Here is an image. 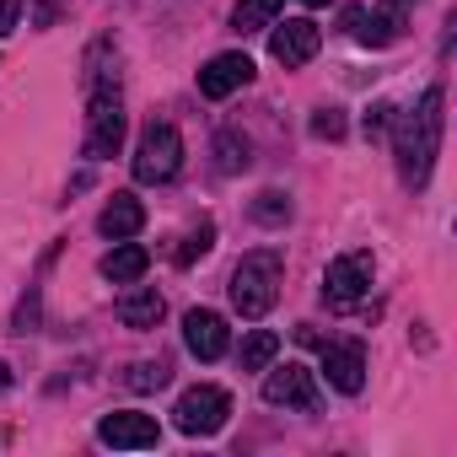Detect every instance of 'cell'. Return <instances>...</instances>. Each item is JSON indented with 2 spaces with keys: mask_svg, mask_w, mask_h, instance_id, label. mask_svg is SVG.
<instances>
[{
  "mask_svg": "<svg viewBox=\"0 0 457 457\" xmlns=\"http://www.w3.org/2000/svg\"><path fill=\"white\" fill-rule=\"evenodd\" d=\"M446 92L441 87H430L409 113H393V156H398V172H403V183H414V188H425V178H430V167H436V156H441V124H446Z\"/></svg>",
  "mask_w": 457,
  "mask_h": 457,
  "instance_id": "cell-1",
  "label": "cell"
},
{
  "mask_svg": "<svg viewBox=\"0 0 457 457\" xmlns=\"http://www.w3.org/2000/svg\"><path fill=\"white\" fill-rule=\"evenodd\" d=\"M280 280H286V259L275 253V248H253V253H243L237 259V270H232V307L248 318V323H259L270 307H275V296H280Z\"/></svg>",
  "mask_w": 457,
  "mask_h": 457,
  "instance_id": "cell-2",
  "label": "cell"
},
{
  "mask_svg": "<svg viewBox=\"0 0 457 457\" xmlns=\"http://www.w3.org/2000/svg\"><path fill=\"white\" fill-rule=\"evenodd\" d=\"M409 6H414V0H377L371 12L350 6V12H345V28H350L355 44H366V49H387V44L403 38V28H409Z\"/></svg>",
  "mask_w": 457,
  "mask_h": 457,
  "instance_id": "cell-3",
  "label": "cell"
},
{
  "mask_svg": "<svg viewBox=\"0 0 457 457\" xmlns=\"http://www.w3.org/2000/svg\"><path fill=\"white\" fill-rule=\"evenodd\" d=\"M371 275H377V259H371L366 248L339 253V259L328 264V275H323V302H328L334 312H350V307L371 291Z\"/></svg>",
  "mask_w": 457,
  "mask_h": 457,
  "instance_id": "cell-4",
  "label": "cell"
},
{
  "mask_svg": "<svg viewBox=\"0 0 457 457\" xmlns=\"http://www.w3.org/2000/svg\"><path fill=\"white\" fill-rule=\"evenodd\" d=\"M226 414H232V393L215 387V382H199V387H188V393L178 398L172 425H178L183 436H215V430L226 425Z\"/></svg>",
  "mask_w": 457,
  "mask_h": 457,
  "instance_id": "cell-5",
  "label": "cell"
},
{
  "mask_svg": "<svg viewBox=\"0 0 457 457\" xmlns=\"http://www.w3.org/2000/svg\"><path fill=\"white\" fill-rule=\"evenodd\" d=\"M183 167V135L172 124H151L135 145V183H167Z\"/></svg>",
  "mask_w": 457,
  "mask_h": 457,
  "instance_id": "cell-6",
  "label": "cell"
},
{
  "mask_svg": "<svg viewBox=\"0 0 457 457\" xmlns=\"http://www.w3.org/2000/svg\"><path fill=\"white\" fill-rule=\"evenodd\" d=\"M124 103L119 92H92V113H87V162H108L124 145Z\"/></svg>",
  "mask_w": 457,
  "mask_h": 457,
  "instance_id": "cell-7",
  "label": "cell"
},
{
  "mask_svg": "<svg viewBox=\"0 0 457 457\" xmlns=\"http://www.w3.org/2000/svg\"><path fill=\"white\" fill-rule=\"evenodd\" d=\"M270 377H264V403H275V409H318V377L302 366V361H286V366H264Z\"/></svg>",
  "mask_w": 457,
  "mask_h": 457,
  "instance_id": "cell-8",
  "label": "cell"
},
{
  "mask_svg": "<svg viewBox=\"0 0 457 457\" xmlns=\"http://www.w3.org/2000/svg\"><path fill=\"white\" fill-rule=\"evenodd\" d=\"M97 441L119 446V452H145V446L162 441V425L151 414H140V409H113V414L97 420Z\"/></svg>",
  "mask_w": 457,
  "mask_h": 457,
  "instance_id": "cell-9",
  "label": "cell"
},
{
  "mask_svg": "<svg viewBox=\"0 0 457 457\" xmlns=\"http://www.w3.org/2000/svg\"><path fill=\"white\" fill-rule=\"evenodd\" d=\"M270 28H275V38H270V54H275L286 71L307 65V60L323 49V28H318L312 17H286V22H270Z\"/></svg>",
  "mask_w": 457,
  "mask_h": 457,
  "instance_id": "cell-10",
  "label": "cell"
},
{
  "mask_svg": "<svg viewBox=\"0 0 457 457\" xmlns=\"http://www.w3.org/2000/svg\"><path fill=\"white\" fill-rule=\"evenodd\" d=\"M183 345H188V355H194V361H220L226 350H232V328H226V318H220V312L194 307V312L183 318Z\"/></svg>",
  "mask_w": 457,
  "mask_h": 457,
  "instance_id": "cell-11",
  "label": "cell"
},
{
  "mask_svg": "<svg viewBox=\"0 0 457 457\" xmlns=\"http://www.w3.org/2000/svg\"><path fill=\"white\" fill-rule=\"evenodd\" d=\"M323 377L339 393H361L366 387V345L361 339H328L323 345Z\"/></svg>",
  "mask_w": 457,
  "mask_h": 457,
  "instance_id": "cell-12",
  "label": "cell"
},
{
  "mask_svg": "<svg viewBox=\"0 0 457 457\" xmlns=\"http://www.w3.org/2000/svg\"><path fill=\"white\" fill-rule=\"evenodd\" d=\"M253 76H259V71H253V60H248V54H215V60L199 71V92H204L210 103H220V97L243 92Z\"/></svg>",
  "mask_w": 457,
  "mask_h": 457,
  "instance_id": "cell-13",
  "label": "cell"
},
{
  "mask_svg": "<svg viewBox=\"0 0 457 457\" xmlns=\"http://www.w3.org/2000/svg\"><path fill=\"white\" fill-rule=\"evenodd\" d=\"M145 226V204L135 199V194H113L108 204H103V215H97V232L108 237V243H124V237H135Z\"/></svg>",
  "mask_w": 457,
  "mask_h": 457,
  "instance_id": "cell-14",
  "label": "cell"
},
{
  "mask_svg": "<svg viewBox=\"0 0 457 457\" xmlns=\"http://www.w3.org/2000/svg\"><path fill=\"white\" fill-rule=\"evenodd\" d=\"M162 312H167V302H162V291L156 286H135V291H124L119 296V323L124 328H156L162 323Z\"/></svg>",
  "mask_w": 457,
  "mask_h": 457,
  "instance_id": "cell-15",
  "label": "cell"
},
{
  "mask_svg": "<svg viewBox=\"0 0 457 457\" xmlns=\"http://www.w3.org/2000/svg\"><path fill=\"white\" fill-rule=\"evenodd\" d=\"M145 270H151V253H145L140 243H129V237L113 243V253L103 259V280H113V286H135Z\"/></svg>",
  "mask_w": 457,
  "mask_h": 457,
  "instance_id": "cell-16",
  "label": "cell"
},
{
  "mask_svg": "<svg viewBox=\"0 0 457 457\" xmlns=\"http://www.w3.org/2000/svg\"><path fill=\"white\" fill-rule=\"evenodd\" d=\"M275 355H280V334H270V328H253V334L243 339V350H237V366H243V371H264Z\"/></svg>",
  "mask_w": 457,
  "mask_h": 457,
  "instance_id": "cell-17",
  "label": "cell"
},
{
  "mask_svg": "<svg viewBox=\"0 0 457 457\" xmlns=\"http://www.w3.org/2000/svg\"><path fill=\"white\" fill-rule=\"evenodd\" d=\"M286 0H237V12H232V28L237 33H264L275 17H280Z\"/></svg>",
  "mask_w": 457,
  "mask_h": 457,
  "instance_id": "cell-18",
  "label": "cell"
},
{
  "mask_svg": "<svg viewBox=\"0 0 457 457\" xmlns=\"http://www.w3.org/2000/svg\"><path fill=\"white\" fill-rule=\"evenodd\" d=\"M167 361H135L129 371H124V387L129 393H156V387H167Z\"/></svg>",
  "mask_w": 457,
  "mask_h": 457,
  "instance_id": "cell-19",
  "label": "cell"
},
{
  "mask_svg": "<svg viewBox=\"0 0 457 457\" xmlns=\"http://www.w3.org/2000/svg\"><path fill=\"white\" fill-rule=\"evenodd\" d=\"M210 248H215V220H199V226H194V232L183 237V248H178V264L188 270V264H194V259H204Z\"/></svg>",
  "mask_w": 457,
  "mask_h": 457,
  "instance_id": "cell-20",
  "label": "cell"
},
{
  "mask_svg": "<svg viewBox=\"0 0 457 457\" xmlns=\"http://www.w3.org/2000/svg\"><path fill=\"white\" fill-rule=\"evenodd\" d=\"M253 220H264V226H286V220H291V199H286L280 188L259 194V199H253Z\"/></svg>",
  "mask_w": 457,
  "mask_h": 457,
  "instance_id": "cell-21",
  "label": "cell"
},
{
  "mask_svg": "<svg viewBox=\"0 0 457 457\" xmlns=\"http://www.w3.org/2000/svg\"><path fill=\"white\" fill-rule=\"evenodd\" d=\"M215 156H220V172H243V167H248V140L226 129V135L215 140Z\"/></svg>",
  "mask_w": 457,
  "mask_h": 457,
  "instance_id": "cell-22",
  "label": "cell"
},
{
  "mask_svg": "<svg viewBox=\"0 0 457 457\" xmlns=\"http://www.w3.org/2000/svg\"><path fill=\"white\" fill-rule=\"evenodd\" d=\"M312 135H318V140H339V135H345V113H339V108H318V113H312Z\"/></svg>",
  "mask_w": 457,
  "mask_h": 457,
  "instance_id": "cell-23",
  "label": "cell"
},
{
  "mask_svg": "<svg viewBox=\"0 0 457 457\" xmlns=\"http://www.w3.org/2000/svg\"><path fill=\"white\" fill-rule=\"evenodd\" d=\"M387 124H393V103H371V108H366V119H361V129H366V140H377V135H387Z\"/></svg>",
  "mask_w": 457,
  "mask_h": 457,
  "instance_id": "cell-24",
  "label": "cell"
},
{
  "mask_svg": "<svg viewBox=\"0 0 457 457\" xmlns=\"http://www.w3.org/2000/svg\"><path fill=\"white\" fill-rule=\"evenodd\" d=\"M22 22V0H0V38H12Z\"/></svg>",
  "mask_w": 457,
  "mask_h": 457,
  "instance_id": "cell-25",
  "label": "cell"
},
{
  "mask_svg": "<svg viewBox=\"0 0 457 457\" xmlns=\"http://www.w3.org/2000/svg\"><path fill=\"white\" fill-rule=\"evenodd\" d=\"M6 387H12V366H6V361H0V393H6Z\"/></svg>",
  "mask_w": 457,
  "mask_h": 457,
  "instance_id": "cell-26",
  "label": "cell"
},
{
  "mask_svg": "<svg viewBox=\"0 0 457 457\" xmlns=\"http://www.w3.org/2000/svg\"><path fill=\"white\" fill-rule=\"evenodd\" d=\"M302 6H328V0H302Z\"/></svg>",
  "mask_w": 457,
  "mask_h": 457,
  "instance_id": "cell-27",
  "label": "cell"
}]
</instances>
